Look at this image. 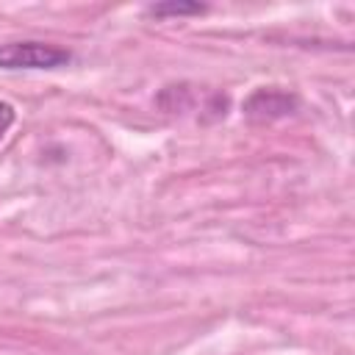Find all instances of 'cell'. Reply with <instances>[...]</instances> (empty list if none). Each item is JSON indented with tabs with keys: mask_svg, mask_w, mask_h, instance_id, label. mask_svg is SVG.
<instances>
[{
	"mask_svg": "<svg viewBox=\"0 0 355 355\" xmlns=\"http://www.w3.org/2000/svg\"><path fill=\"white\" fill-rule=\"evenodd\" d=\"M72 61V53L47 42H8L0 44V69H55Z\"/></svg>",
	"mask_w": 355,
	"mask_h": 355,
	"instance_id": "6da1fadb",
	"label": "cell"
},
{
	"mask_svg": "<svg viewBox=\"0 0 355 355\" xmlns=\"http://www.w3.org/2000/svg\"><path fill=\"white\" fill-rule=\"evenodd\" d=\"M241 108H244V116L252 122H275L280 116H288L297 108V97L269 86V89H255Z\"/></svg>",
	"mask_w": 355,
	"mask_h": 355,
	"instance_id": "7a4b0ae2",
	"label": "cell"
},
{
	"mask_svg": "<svg viewBox=\"0 0 355 355\" xmlns=\"http://www.w3.org/2000/svg\"><path fill=\"white\" fill-rule=\"evenodd\" d=\"M205 6L202 3H189V0H166V3H155L147 8L150 17L155 19H166V17H194L202 14Z\"/></svg>",
	"mask_w": 355,
	"mask_h": 355,
	"instance_id": "3957f363",
	"label": "cell"
},
{
	"mask_svg": "<svg viewBox=\"0 0 355 355\" xmlns=\"http://www.w3.org/2000/svg\"><path fill=\"white\" fill-rule=\"evenodd\" d=\"M14 116H17V114H14V105H11V103H0V139H3V133L14 125Z\"/></svg>",
	"mask_w": 355,
	"mask_h": 355,
	"instance_id": "277c9868",
	"label": "cell"
}]
</instances>
